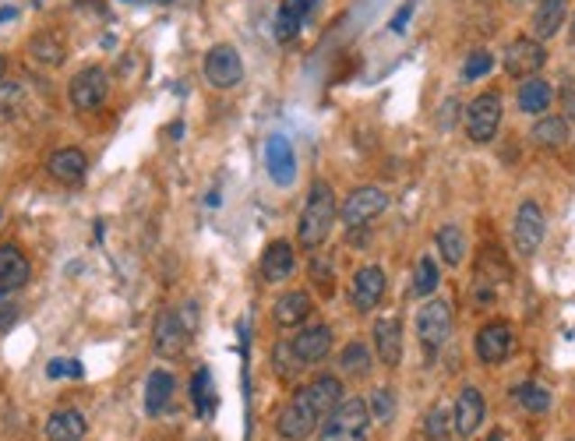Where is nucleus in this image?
Returning a JSON list of instances; mask_svg holds the SVG:
<instances>
[{"instance_id": "obj_1", "label": "nucleus", "mask_w": 575, "mask_h": 441, "mask_svg": "<svg viewBox=\"0 0 575 441\" xmlns=\"http://www.w3.org/2000/svg\"><path fill=\"white\" fill-rule=\"evenodd\" d=\"M339 208H335V195L325 180H315L311 191H307V201H304V212H300V226H297V237H300V247L315 251L329 241L332 223H335Z\"/></svg>"}, {"instance_id": "obj_2", "label": "nucleus", "mask_w": 575, "mask_h": 441, "mask_svg": "<svg viewBox=\"0 0 575 441\" xmlns=\"http://www.w3.org/2000/svg\"><path fill=\"white\" fill-rule=\"evenodd\" d=\"M318 427H322V413L315 409V402L307 400L304 389H300V392L279 409V417H276V435L287 441H307Z\"/></svg>"}, {"instance_id": "obj_3", "label": "nucleus", "mask_w": 575, "mask_h": 441, "mask_svg": "<svg viewBox=\"0 0 575 441\" xmlns=\"http://www.w3.org/2000/svg\"><path fill=\"white\" fill-rule=\"evenodd\" d=\"M416 335H420V346H424L427 357H434L449 343V335H452V308H449V300H427L420 308Z\"/></svg>"}, {"instance_id": "obj_4", "label": "nucleus", "mask_w": 575, "mask_h": 441, "mask_svg": "<svg viewBox=\"0 0 575 441\" xmlns=\"http://www.w3.org/2000/svg\"><path fill=\"white\" fill-rule=\"evenodd\" d=\"M466 134H470V142H477V145H488L494 134H497V127H501V96H494V92H484V96H477L470 106H466Z\"/></svg>"}, {"instance_id": "obj_5", "label": "nucleus", "mask_w": 575, "mask_h": 441, "mask_svg": "<svg viewBox=\"0 0 575 441\" xmlns=\"http://www.w3.org/2000/svg\"><path fill=\"white\" fill-rule=\"evenodd\" d=\"M385 208H388V195L381 188H353L339 208V219L342 226L357 230V226H368L370 219H378Z\"/></svg>"}, {"instance_id": "obj_6", "label": "nucleus", "mask_w": 575, "mask_h": 441, "mask_svg": "<svg viewBox=\"0 0 575 441\" xmlns=\"http://www.w3.org/2000/svg\"><path fill=\"white\" fill-rule=\"evenodd\" d=\"M244 78V60L230 42H219L205 53V81L212 88H233Z\"/></svg>"}, {"instance_id": "obj_7", "label": "nucleus", "mask_w": 575, "mask_h": 441, "mask_svg": "<svg viewBox=\"0 0 575 441\" xmlns=\"http://www.w3.org/2000/svg\"><path fill=\"white\" fill-rule=\"evenodd\" d=\"M543 234H547V219H543V208L536 201H523L519 212H516V226H512V241H516V251L523 258H530L540 251L543 243Z\"/></svg>"}, {"instance_id": "obj_8", "label": "nucleus", "mask_w": 575, "mask_h": 441, "mask_svg": "<svg viewBox=\"0 0 575 441\" xmlns=\"http://www.w3.org/2000/svg\"><path fill=\"white\" fill-rule=\"evenodd\" d=\"M543 64H547V50L534 36H519L505 46V71L512 78H534Z\"/></svg>"}, {"instance_id": "obj_9", "label": "nucleus", "mask_w": 575, "mask_h": 441, "mask_svg": "<svg viewBox=\"0 0 575 441\" xmlns=\"http://www.w3.org/2000/svg\"><path fill=\"white\" fill-rule=\"evenodd\" d=\"M106 92H110V78H106V71L103 68H85L78 71L71 85H68V96H71V106L75 110H99L103 103H106Z\"/></svg>"}, {"instance_id": "obj_10", "label": "nucleus", "mask_w": 575, "mask_h": 441, "mask_svg": "<svg viewBox=\"0 0 575 441\" xmlns=\"http://www.w3.org/2000/svg\"><path fill=\"white\" fill-rule=\"evenodd\" d=\"M477 357L484 363H501L512 357L516 350V332L508 321H488L480 332H477V343H473Z\"/></svg>"}, {"instance_id": "obj_11", "label": "nucleus", "mask_w": 575, "mask_h": 441, "mask_svg": "<svg viewBox=\"0 0 575 441\" xmlns=\"http://www.w3.org/2000/svg\"><path fill=\"white\" fill-rule=\"evenodd\" d=\"M187 339H191V332H187V325L180 321V315H177V311H160L156 328H152V346H156V354L166 357V361H173V357H180V354L187 350Z\"/></svg>"}, {"instance_id": "obj_12", "label": "nucleus", "mask_w": 575, "mask_h": 441, "mask_svg": "<svg viewBox=\"0 0 575 441\" xmlns=\"http://www.w3.org/2000/svg\"><path fill=\"white\" fill-rule=\"evenodd\" d=\"M484 413H488V402L480 396V389L466 385L459 396H455V409H452V424H455V435L462 438H473L484 424Z\"/></svg>"}, {"instance_id": "obj_13", "label": "nucleus", "mask_w": 575, "mask_h": 441, "mask_svg": "<svg viewBox=\"0 0 575 441\" xmlns=\"http://www.w3.org/2000/svg\"><path fill=\"white\" fill-rule=\"evenodd\" d=\"M381 297H385V272H381L378 265L357 269V276L350 282V300H353V308H357L361 315H368V311H374V308L381 304Z\"/></svg>"}, {"instance_id": "obj_14", "label": "nucleus", "mask_w": 575, "mask_h": 441, "mask_svg": "<svg viewBox=\"0 0 575 441\" xmlns=\"http://www.w3.org/2000/svg\"><path fill=\"white\" fill-rule=\"evenodd\" d=\"M374 350L385 367H396L403 361V318L399 315H381L374 321Z\"/></svg>"}, {"instance_id": "obj_15", "label": "nucleus", "mask_w": 575, "mask_h": 441, "mask_svg": "<svg viewBox=\"0 0 575 441\" xmlns=\"http://www.w3.org/2000/svg\"><path fill=\"white\" fill-rule=\"evenodd\" d=\"M29 276H32L29 258H25L14 243H4V247H0V297L18 293V289L29 282Z\"/></svg>"}, {"instance_id": "obj_16", "label": "nucleus", "mask_w": 575, "mask_h": 441, "mask_svg": "<svg viewBox=\"0 0 575 441\" xmlns=\"http://www.w3.org/2000/svg\"><path fill=\"white\" fill-rule=\"evenodd\" d=\"M265 166H269V177L279 184V188H289L293 177H297V156H293V145H289L283 134H272L269 145H265Z\"/></svg>"}, {"instance_id": "obj_17", "label": "nucleus", "mask_w": 575, "mask_h": 441, "mask_svg": "<svg viewBox=\"0 0 575 441\" xmlns=\"http://www.w3.org/2000/svg\"><path fill=\"white\" fill-rule=\"evenodd\" d=\"M46 170H50V177L57 180V184H68V188H75V184H82L85 173H88V160H85L82 149H57L50 162H46Z\"/></svg>"}, {"instance_id": "obj_18", "label": "nucleus", "mask_w": 575, "mask_h": 441, "mask_svg": "<svg viewBox=\"0 0 575 441\" xmlns=\"http://www.w3.org/2000/svg\"><path fill=\"white\" fill-rule=\"evenodd\" d=\"M293 354L304 363H318L329 357L332 350V328L329 325H311V328H300V335L289 343Z\"/></svg>"}, {"instance_id": "obj_19", "label": "nucleus", "mask_w": 575, "mask_h": 441, "mask_svg": "<svg viewBox=\"0 0 575 441\" xmlns=\"http://www.w3.org/2000/svg\"><path fill=\"white\" fill-rule=\"evenodd\" d=\"M293 265H297V254H293V247L287 241H276L265 247V254H261V276L265 282H283L293 276Z\"/></svg>"}, {"instance_id": "obj_20", "label": "nucleus", "mask_w": 575, "mask_h": 441, "mask_svg": "<svg viewBox=\"0 0 575 441\" xmlns=\"http://www.w3.org/2000/svg\"><path fill=\"white\" fill-rule=\"evenodd\" d=\"M88 424L78 409H53L46 417V438L50 441H82Z\"/></svg>"}, {"instance_id": "obj_21", "label": "nucleus", "mask_w": 575, "mask_h": 441, "mask_svg": "<svg viewBox=\"0 0 575 441\" xmlns=\"http://www.w3.org/2000/svg\"><path fill=\"white\" fill-rule=\"evenodd\" d=\"M565 14H569V0H540L534 11V40H551L565 25Z\"/></svg>"}, {"instance_id": "obj_22", "label": "nucleus", "mask_w": 575, "mask_h": 441, "mask_svg": "<svg viewBox=\"0 0 575 441\" xmlns=\"http://www.w3.org/2000/svg\"><path fill=\"white\" fill-rule=\"evenodd\" d=\"M311 311H315V304H311V297L304 289H289V293H283L276 300V321L283 328H297L300 321L311 318Z\"/></svg>"}, {"instance_id": "obj_23", "label": "nucleus", "mask_w": 575, "mask_h": 441, "mask_svg": "<svg viewBox=\"0 0 575 441\" xmlns=\"http://www.w3.org/2000/svg\"><path fill=\"white\" fill-rule=\"evenodd\" d=\"M173 392H177L173 374H169V371H152V374H149V381H145V413H149V417L166 413V406H169V400H173Z\"/></svg>"}, {"instance_id": "obj_24", "label": "nucleus", "mask_w": 575, "mask_h": 441, "mask_svg": "<svg viewBox=\"0 0 575 441\" xmlns=\"http://www.w3.org/2000/svg\"><path fill=\"white\" fill-rule=\"evenodd\" d=\"M304 392H307V400L315 402V409H318L322 420H325L332 409L342 402V381L332 378V374H322V378H315L311 385H304Z\"/></svg>"}, {"instance_id": "obj_25", "label": "nucleus", "mask_w": 575, "mask_h": 441, "mask_svg": "<svg viewBox=\"0 0 575 441\" xmlns=\"http://www.w3.org/2000/svg\"><path fill=\"white\" fill-rule=\"evenodd\" d=\"M551 103H554V88L547 85L543 78H523L519 85V110L523 114H547L551 110Z\"/></svg>"}, {"instance_id": "obj_26", "label": "nucleus", "mask_w": 575, "mask_h": 441, "mask_svg": "<svg viewBox=\"0 0 575 441\" xmlns=\"http://www.w3.org/2000/svg\"><path fill=\"white\" fill-rule=\"evenodd\" d=\"M329 424H339V427H350V431H368L370 427V409L364 400H357V396H350V400H342L335 409L329 413Z\"/></svg>"}, {"instance_id": "obj_27", "label": "nucleus", "mask_w": 575, "mask_h": 441, "mask_svg": "<svg viewBox=\"0 0 575 441\" xmlns=\"http://www.w3.org/2000/svg\"><path fill=\"white\" fill-rule=\"evenodd\" d=\"M534 142L540 149H561L565 142H569V121L565 117H558V114H547V117H540L534 127Z\"/></svg>"}, {"instance_id": "obj_28", "label": "nucleus", "mask_w": 575, "mask_h": 441, "mask_svg": "<svg viewBox=\"0 0 575 441\" xmlns=\"http://www.w3.org/2000/svg\"><path fill=\"white\" fill-rule=\"evenodd\" d=\"M29 57H32L36 64H42V68H57V64H64L68 50H64V40H60V36L40 32L36 40L29 42Z\"/></svg>"}, {"instance_id": "obj_29", "label": "nucleus", "mask_w": 575, "mask_h": 441, "mask_svg": "<svg viewBox=\"0 0 575 441\" xmlns=\"http://www.w3.org/2000/svg\"><path fill=\"white\" fill-rule=\"evenodd\" d=\"M434 243H438V254L445 258V265H452V269L462 265V258H466V234H462V226H455V223L442 226Z\"/></svg>"}, {"instance_id": "obj_30", "label": "nucleus", "mask_w": 575, "mask_h": 441, "mask_svg": "<svg viewBox=\"0 0 575 441\" xmlns=\"http://www.w3.org/2000/svg\"><path fill=\"white\" fill-rule=\"evenodd\" d=\"M455 424H452V409L445 402L431 406L427 417H424V438L427 441H452Z\"/></svg>"}, {"instance_id": "obj_31", "label": "nucleus", "mask_w": 575, "mask_h": 441, "mask_svg": "<svg viewBox=\"0 0 575 441\" xmlns=\"http://www.w3.org/2000/svg\"><path fill=\"white\" fill-rule=\"evenodd\" d=\"M516 402L526 409V413H547L551 409V392L543 389V385H536V381H523V385H516Z\"/></svg>"}, {"instance_id": "obj_32", "label": "nucleus", "mask_w": 575, "mask_h": 441, "mask_svg": "<svg viewBox=\"0 0 575 441\" xmlns=\"http://www.w3.org/2000/svg\"><path fill=\"white\" fill-rule=\"evenodd\" d=\"M191 400H195V409L198 417H208L215 409V392H212V374L208 367H198L195 378H191Z\"/></svg>"}, {"instance_id": "obj_33", "label": "nucleus", "mask_w": 575, "mask_h": 441, "mask_svg": "<svg viewBox=\"0 0 575 441\" xmlns=\"http://www.w3.org/2000/svg\"><path fill=\"white\" fill-rule=\"evenodd\" d=\"M339 367L346 371V374H357V378H364L370 371V350L368 343H361V339H353L346 350H342V357H339Z\"/></svg>"}, {"instance_id": "obj_34", "label": "nucleus", "mask_w": 575, "mask_h": 441, "mask_svg": "<svg viewBox=\"0 0 575 441\" xmlns=\"http://www.w3.org/2000/svg\"><path fill=\"white\" fill-rule=\"evenodd\" d=\"M438 282H442V276H438V265H434V258H420L416 262V272H413V297H431L434 289H438Z\"/></svg>"}, {"instance_id": "obj_35", "label": "nucleus", "mask_w": 575, "mask_h": 441, "mask_svg": "<svg viewBox=\"0 0 575 441\" xmlns=\"http://www.w3.org/2000/svg\"><path fill=\"white\" fill-rule=\"evenodd\" d=\"M368 409H370V417H374V420H381V424H388V420L396 417V396H392L388 389H378V392L370 396Z\"/></svg>"}, {"instance_id": "obj_36", "label": "nucleus", "mask_w": 575, "mask_h": 441, "mask_svg": "<svg viewBox=\"0 0 575 441\" xmlns=\"http://www.w3.org/2000/svg\"><path fill=\"white\" fill-rule=\"evenodd\" d=\"M491 68H494L491 53H488V50H477V53H470V57H466V64H462V78L477 81V78H484Z\"/></svg>"}, {"instance_id": "obj_37", "label": "nucleus", "mask_w": 575, "mask_h": 441, "mask_svg": "<svg viewBox=\"0 0 575 441\" xmlns=\"http://www.w3.org/2000/svg\"><path fill=\"white\" fill-rule=\"evenodd\" d=\"M300 25H304V22H300V18L289 11L287 4H283V7H279V14H276V25H272V29H276V40L289 42L293 36H297V32H300Z\"/></svg>"}, {"instance_id": "obj_38", "label": "nucleus", "mask_w": 575, "mask_h": 441, "mask_svg": "<svg viewBox=\"0 0 575 441\" xmlns=\"http://www.w3.org/2000/svg\"><path fill=\"white\" fill-rule=\"evenodd\" d=\"M272 361H276V371H279V378H293L297 371H300V357L293 354V346L289 343H279L276 346V354H272Z\"/></svg>"}, {"instance_id": "obj_39", "label": "nucleus", "mask_w": 575, "mask_h": 441, "mask_svg": "<svg viewBox=\"0 0 575 441\" xmlns=\"http://www.w3.org/2000/svg\"><path fill=\"white\" fill-rule=\"evenodd\" d=\"M318 441H368V431H350V427H339V424H325Z\"/></svg>"}, {"instance_id": "obj_40", "label": "nucleus", "mask_w": 575, "mask_h": 441, "mask_svg": "<svg viewBox=\"0 0 575 441\" xmlns=\"http://www.w3.org/2000/svg\"><path fill=\"white\" fill-rule=\"evenodd\" d=\"M18 103H22V88L18 85H0V110H4V117H11L14 110H18Z\"/></svg>"}, {"instance_id": "obj_41", "label": "nucleus", "mask_w": 575, "mask_h": 441, "mask_svg": "<svg viewBox=\"0 0 575 441\" xmlns=\"http://www.w3.org/2000/svg\"><path fill=\"white\" fill-rule=\"evenodd\" d=\"M46 374H50V378H82L85 371L78 361H50Z\"/></svg>"}, {"instance_id": "obj_42", "label": "nucleus", "mask_w": 575, "mask_h": 441, "mask_svg": "<svg viewBox=\"0 0 575 441\" xmlns=\"http://www.w3.org/2000/svg\"><path fill=\"white\" fill-rule=\"evenodd\" d=\"M311 280L318 282L322 293H332V265H325V258H315V262H311Z\"/></svg>"}, {"instance_id": "obj_43", "label": "nucleus", "mask_w": 575, "mask_h": 441, "mask_svg": "<svg viewBox=\"0 0 575 441\" xmlns=\"http://www.w3.org/2000/svg\"><path fill=\"white\" fill-rule=\"evenodd\" d=\"M14 321H18V304L7 300V297H0V332H7Z\"/></svg>"}, {"instance_id": "obj_44", "label": "nucleus", "mask_w": 575, "mask_h": 441, "mask_svg": "<svg viewBox=\"0 0 575 441\" xmlns=\"http://www.w3.org/2000/svg\"><path fill=\"white\" fill-rule=\"evenodd\" d=\"M283 4H287L289 11H293V14L300 18V22H307V14H311V11L318 7V0H283Z\"/></svg>"}, {"instance_id": "obj_45", "label": "nucleus", "mask_w": 575, "mask_h": 441, "mask_svg": "<svg viewBox=\"0 0 575 441\" xmlns=\"http://www.w3.org/2000/svg\"><path fill=\"white\" fill-rule=\"evenodd\" d=\"M410 14H413V7H410V4H406V7H403V11L396 14V18H392V32H403V25L410 22Z\"/></svg>"}, {"instance_id": "obj_46", "label": "nucleus", "mask_w": 575, "mask_h": 441, "mask_svg": "<svg viewBox=\"0 0 575 441\" xmlns=\"http://www.w3.org/2000/svg\"><path fill=\"white\" fill-rule=\"evenodd\" d=\"M565 110H569V117H575V88H565Z\"/></svg>"}, {"instance_id": "obj_47", "label": "nucleus", "mask_w": 575, "mask_h": 441, "mask_svg": "<svg viewBox=\"0 0 575 441\" xmlns=\"http://www.w3.org/2000/svg\"><path fill=\"white\" fill-rule=\"evenodd\" d=\"M11 18H14V7H4V11H0V22H11Z\"/></svg>"}, {"instance_id": "obj_48", "label": "nucleus", "mask_w": 575, "mask_h": 441, "mask_svg": "<svg viewBox=\"0 0 575 441\" xmlns=\"http://www.w3.org/2000/svg\"><path fill=\"white\" fill-rule=\"evenodd\" d=\"M569 42L575 46V14H572V25H569Z\"/></svg>"}, {"instance_id": "obj_49", "label": "nucleus", "mask_w": 575, "mask_h": 441, "mask_svg": "<svg viewBox=\"0 0 575 441\" xmlns=\"http://www.w3.org/2000/svg\"><path fill=\"white\" fill-rule=\"evenodd\" d=\"M484 441H505V435H501V431H494V435H488Z\"/></svg>"}, {"instance_id": "obj_50", "label": "nucleus", "mask_w": 575, "mask_h": 441, "mask_svg": "<svg viewBox=\"0 0 575 441\" xmlns=\"http://www.w3.org/2000/svg\"><path fill=\"white\" fill-rule=\"evenodd\" d=\"M4 71H7V60H4V53H0V78H4Z\"/></svg>"}]
</instances>
